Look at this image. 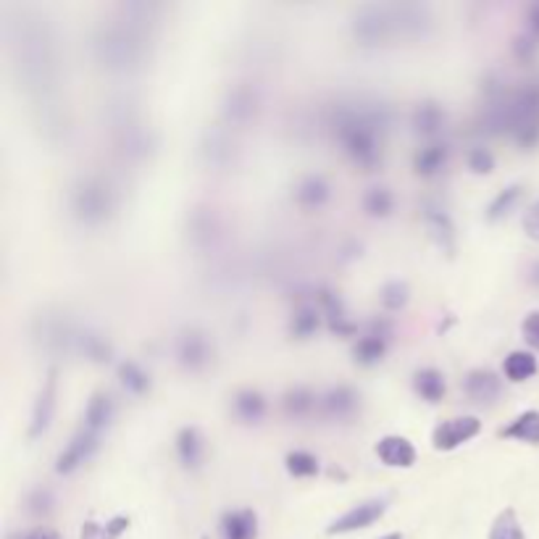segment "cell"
Returning <instances> with one entry per match:
<instances>
[{"mask_svg":"<svg viewBox=\"0 0 539 539\" xmlns=\"http://www.w3.org/2000/svg\"><path fill=\"white\" fill-rule=\"evenodd\" d=\"M3 37L13 76L32 103L34 124L45 139H61L67 132V113L58 98V42L50 22L22 8L5 13Z\"/></svg>","mask_w":539,"mask_h":539,"instance_id":"obj_1","label":"cell"},{"mask_svg":"<svg viewBox=\"0 0 539 539\" xmlns=\"http://www.w3.org/2000/svg\"><path fill=\"white\" fill-rule=\"evenodd\" d=\"M392 121H395L392 105L379 98H366V95L342 98L332 105V113H329V127L342 153L364 171L382 166V156H384L382 145Z\"/></svg>","mask_w":539,"mask_h":539,"instance_id":"obj_2","label":"cell"},{"mask_svg":"<svg viewBox=\"0 0 539 539\" xmlns=\"http://www.w3.org/2000/svg\"><path fill=\"white\" fill-rule=\"evenodd\" d=\"M150 34L121 22L119 16L93 34V56L111 74H135L148 61Z\"/></svg>","mask_w":539,"mask_h":539,"instance_id":"obj_3","label":"cell"},{"mask_svg":"<svg viewBox=\"0 0 539 539\" xmlns=\"http://www.w3.org/2000/svg\"><path fill=\"white\" fill-rule=\"evenodd\" d=\"M119 208V193L113 182L101 174L79 176L68 193V211L82 227H103L113 219Z\"/></svg>","mask_w":539,"mask_h":539,"instance_id":"obj_4","label":"cell"},{"mask_svg":"<svg viewBox=\"0 0 539 539\" xmlns=\"http://www.w3.org/2000/svg\"><path fill=\"white\" fill-rule=\"evenodd\" d=\"M105 119L113 132V145L124 158L145 161L148 156H153L156 135L150 132V127L142 124V116L137 111L135 101H130V98L111 101L105 108Z\"/></svg>","mask_w":539,"mask_h":539,"instance_id":"obj_5","label":"cell"},{"mask_svg":"<svg viewBox=\"0 0 539 539\" xmlns=\"http://www.w3.org/2000/svg\"><path fill=\"white\" fill-rule=\"evenodd\" d=\"M518 148L532 150L539 145V76L510 90V132Z\"/></svg>","mask_w":539,"mask_h":539,"instance_id":"obj_6","label":"cell"},{"mask_svg":"<svg viewBox=\"0 0 539 539\" xmlns=\"http://www.w3.org/2000/svg\"><path fill=\"white\" fill-rule=\"evenodd\" d=\"M79 327L58 308H42L32 319V339L48 355H71L76 353Z\"/></svg>","mask_w":539,"mask_h":539,"instance_id":"obj_7","label":"cell"},{"mask_svg":"<svg viewBox=\"0 0 539 539\" xmlns=\"http://www.w3.org/2000/svg\"><path fill=\"white\" fill-rule=\"evenodd\" d=\"M350 32L366 48L384 45V42L395 40L390 5L387 3H364V5H358L350 13Z\"/></svg>","mask_w":539,"mask_h":539,"instance_id":"obj_8","label":"cell"},{"mask_svg":"<svg viewBox=\"0 0 539 539\" xmlns=\"http://www.w3.org/2000/svg\"><path fill=\"white\" fill-rule=\"evenodd\" d=\"M390 5V16H392V30L395 37L403 40H424L435 30V13L432 5L427 3H387Z\"/></svg>","mask_w":539,"mask_h":539,"instance_id":"obj_9","label":"cell"},{"mask_svg":"<svg viewBox=\"0 0 539 539\" xmlns=\"http://www.w3.org/2000/svg\"><path fill=\"white\" fill-rule=\"evenodd\" d=\"M174 358L184 371H205L213 361V342L202 329L187 327L174 337Z\"/></svg>","mask_w":539,"mask_h":539,"instance_id":"obj_10","label":"cell"},{"mask_svg":"<svg viewBox=\"0 0 539 539\" xmlns=\"http://www.w3.org/2000/svg\"><path fill=\"white\" fill-rule=\"evenodd\" d=\"M261 108V93L250 82H237L221 101V116L229 127H245L258 116Z\"/></svg>","mask_w":539,"mask_h":539,"instance_id":"obj_11","label":"cell"},{"mask_svg":"<svg viewBox=\"0 0 539 539\" xmlns=\"http://www.w3.org/2000/svg\"><path fill=\"white\" fill-rule=\"evenodd\" d=\"M198 156L205 169H232L237 161V142L224 127H208L198 142Z\"/></svg>","mask_w":539,"mask_h":539,"instance_id":"obj_12","label":"cell"},{"mask_svg":"<svg viewBox=\"0 0 539 539\" xmlns=\"http://www.w3.org/2000/svg\"><path fill=\"white\" fill-rule=\"evenodd\" d=\"M56 405H58V373L56 371H48L37 398L32 403V416H30V429H27V437L40 439L53 424L56 418Z\"/></svg>","mask_w":539,"mask_h":539,"instance_id":"obj_13","label":"cell"},{"mask_svg":"<svg viewBox=\"0 0 539 539\" xmlns=\"http://www.w3.org/2000/svg\"><path fill=\"white\" fill-rule=\"evenodd\" d=\"M101 450V435L82 427L74 437L68 439V445L58 453L56 458V473L67 476V473H74L79 466H85L95 453Z\"/></svg>","mask_w":539,"mask_h":539,"instance_id":"obj_14","label":"cell"},{"mask_svg":"<svg viewBox=\"0 0 539 539\" xmlns=\"http://www.w3.org/2000/svg\"><path fill=\"white\" fill-rule=\"evenodd\" d=\"M313 301L319 305V310L324 313V319H327L332 335H337V337H353V335L361 332V327L350 319L347 305L339 298V292L329 290V287H316Z\"/></svg>","mask_w":539,"mask_h":539,"instance_id":"obj_15","label":"cell"},{"mask_svg":"<svg viewBox=\"0 0 539 539\" xmlns=\"http://www.w3.org/2000/svg\"><path fill=\"white\" fill-rule=\"evenodd\" d=\"M387 498H371L364 500L358 506H353L350 510H345L342 516H337L329 526H327V535H350V532H358V529H366L371 524H376L384 513H387Z\"/></svg>","mask_w":539,"mask_h":539,"instance_id":"obj_16","label":"cell"},{"mask_svg":"<svg viewBox=\"0 0 539 539\" xmlns=\"http://www.w3.org/2000/svg\"><path fill=\"white\" fill-rule=\"evenodd\" d=\"M481 432V421L476 416H458V418H447L435 427L432 432V447L439 453H450L458 450L461 445H466Z\"/></svg>","mask_w":539,"mask_h":539,"instance_id":"obj_17","label":"cell"},{"mask_svg":"<svg viewBox=\"0 0 539 539\" xmlns=\"http://www.w3.org/2000/svg\"><path fill=\"white\" fill-rule=\"evenodd\" d=\"M421 221H424L427 232L432 237V242L445 256L453 258L455 250H458V235H455V224H453L450 213L437 202H424L421 205Z\"/></svg>","mask_w":539,"mask_h":539,"instance_id":"obj_18","label":"cell"},{"mask_svg":"<svg viewBox=\"0 0 539 539\" xmlns=\"http://www.w3.org/2000/svg\"><path fill=\"white\" fill-rule=\"evenodd\" d=\"M221 232H224V224H221V216L213 208L198 205V208L190 211V216H187V237H190L195 250L216 247V242L221 239Z\"/></svg>","mask_w":539,"mask_h":539,"instance_id":"obj_19","label":"cell"},{"mask_svg":"<svg viewBox=\"0 0 539 539\" xmlns=\"http://www.w3.org/2000/svg\"><path fill=\"white\" fill-rule=\"evenodd\" d=\"M463 392L472 403L492 405L503 392V382L495 371L472 369L463 376Z\"/></svg>","mask_w":539,"mask_h":539,"instance_id":"obj_20","label":"cell"},{"mask_svg":"<svg viewBox=\"0 0 539 539\" xmlns=\"http://www.w3.org/2000/svg\"><path fill=\"white\" fill-rule=\"evenodd\" d=\"M292 198L305 211H319L332 198V184L324 174H305L303 179L295 184Z\"/></svg>","mask_w":539,"mask_h":539,"instance_id":"obj_21","label":"cell"},{"mask_svg":"<svg viewBox=\"0 0 539 539\" xmlns=\"http://www.w3.org/2000/svg\"><path fill=\"white\" fill-rule=\"evenodd\" d=\"M376 455L390 469H410L416 463V447L410 445V439L400 437V435H387L379 439Z\"/></svg>","mask_w":539,"mask_h":539,"instance_id":"obj_22","label":"cell"},{"mask_svg":"<svg viewBox=\"0 0 539 539\" xmlns=\"http://www.w3.org/2000/svg\"><path fill=\"white\" fill-rule=\"evenodd\" d=\"M358 405H361L358 392L347 384H337V387H332L321 395V413L329 416V418H337V421L353 418Z\"/></svg>","mask_w":539,"mask_h":539,"instance_id":"obj_23","label":"cell"},{"mask_svg":"<svg viewBox=\"0 0 539 539\" xmlns=\"http://www.w3.org/2000/svg\"><path fill=\"white\" fill-rule=\"evenodd\" d=\"M176 458L187 472H198L205 461V437L198 427H184L176 435Z\"/></svg>","mask_w":539,"mask_h":539,"instance_id":"obj_24","label":"cell"},{"mask_svg":"<svg viewBox=\"0 0 539 539\" xmlns=\"http://www.w3.org/2000/svg\"><path fill=\"white\" fill-rule=\"evenodd\" d=\"M447 124V113L437 101H421L416 103L413 113H410V127L413 132L421 137H437Z\"/></svg>","mask_w":539,"mask_h":539,"instance_id":"obj_25","label":"cell"},{"mask_svg":"<svg viewBox=\"0 0 539 539\" xmlns=\"http://www.w3.org/2000/svg\"><path fill=\"white\" fill-rule=\"evenodd\" d=\"M232 413H235L239 424L256 427V424H261L266 418L269 403H266V398L258 390H239L232 398Z\"/></svg>","mask_w":539,"mask_h":539,"instance_id":"obj_26","label":"cell"},{"mask_svg":"<svg viewBox=\"0 0 539 539\" xmlns=\"http://www.w3.org/2000/svg\"><path fill=\"white\" fill-rule=\"evenodd\" d=\"M221 537L224 539H258V513L250 508L227 510L221 516Z\"/></svg>","mask_w":539,"mask_h":539,"instance_id":"obj_27","label":"cell"},{"mask_svg":"<svg viewBox=\"0 0 539 539\" xmlns=\"http://www.w3.org/2000/svg\"><path fill=\"white\" fill-rule=\"evenodd\" d=\"M76 355L93 361V364H111L113 361V345L111 339L101 335L98 329L90 327H79L76 335Z\"/></svg>","mask_w":539,"mask_h":539,"instance_id":"obj_28","label":"cell"},{"mask_svg":"<svg viewBox=\"0 0 539 539\" xmlns=\"http://www.w3.org/2000/svg\"><path fill=\"white\" fill-rule=\"evenodd\" d=\"M113 416H116V400H113L111 392H103L101 390V392H95V395L87 400L82 427H87V429H93V432L103 435V432L111 427Z\"/></svg>","mask_w":539,"mask_h":539,"instance_id":"obj_29","label":"cell"},{"mask_svg":"<svg viewBox=\"0 0 539 539\" xmlns=\"http://www.w3.org/2000/svg\"><path fill=\"white\" fill-rule=\"evenodd\" d=\"M447 161H450V148L445 142H429V145H424V148L416 150V156H413V171L418 176H424V179H432V176H437V174L445 171Z\"/></svg>","mask_w":539,"mask_h":539,"instance_id":"obj_30","label":"cell"},{"mask_svg":"<svg viewBox=\"0 0 539 539\" xmlns=\"http://www.w3.org/2000/svg\"><path fill=\"white\" fill-rule=\"evenodd\" d=\"M413 390H416V395L421 398V400H427V403H439L442 398H445V392H447V382H445V373L437 369H432V366H427V369H418L413 373Z\"/></svg>","mask_w":539,"mask_h":539,"instance_id":"obj_31","label":"cell"},{"mask_svg":"<svg viewBox=\"0 0 539 539\" xmlns=\"http://www.w3.org/2000/svg\"><path fill=\"white\" fill-rule=\"evenodd\" d=\"M500 437L506 439H518V442H526V445H539V410H524L518 413L508 427L500 429Z\"/></svg>","mask_w":539,"mask_h":539,"instance_id":"obj_32","label":"cell"},{"mask_svg":"<svg viewBox=\"0 0 539 539\" xmlns=\"http://www.w3.org/2000/svg\"><path fill=\"white\" fill-rule=\"evenodd\" d=\"M387 347H390V339L364 332L361 337L355 339V345H353V361L358 366H376V364L384 361Z\"/></svg>","mask_w":539,"mask_h":539,"instance_id":"obj_33","label":"cell"},{"mask_svg":"<svg viewBox=\"0 0 539 539\" xmlns=\"http://www.w3.org/2000/svg\"><path fill=\"white\" fill-rule=\"evenodd\" d=\"M282 408H284V413H287L290 418H305V416H310L316 408H321V398H319L313 390H308V387H292V390L284 392Z\"/></svg>","mask_w":539,"mask_h":539,"instance_id":"obj_34","label":"cell"},{"mask_svg":"<svg viewBox=\"0 0 539 539\" xmlns=\"http://www.w3.org/2000/svg\"><path fill=\"white\" fill-rule=\"evenodd\" d=\"M321 310L319 305L303 303L295 308V313L290 316V335L295 339H308L316 335V329L321 327Z\"/></svg>","mask_w":539,"mask_h":539,"instance_id":"obj_35","label":"cell"},{"mask_svg":"<svg viewBox=\"0 0 539 539\" xmlns=\"http://www.w3.org/2000/svg\"><path fill=\"white\" fill-rule=\"evenodd\" d=\"M537 358L532 353H526V350H513L503 361V373H506L508 382H513V384H521V382L532 379L537 373Z\"/></svg>","mask_w":539,"mask_h":539,"instance_id":"obj_36","label":"cell"},{"mask_svg":"<svg viewBox=\"0 0 539 539\" xmlns=\"http://www.w3.org/2000/svg\"><path fill=\"white\" fill-rule=\"evenodd\" d=\"M521 198H524V187L521 184H508L506 190H500L492 201H490V205H487V211H484V216H487V221H503L506 216H510L513 213V208L521 202Z\"/></svg>","mask_w":539,"mask_h":539,"instance_id":"obj_37","label":"cell"},{"mask_svg":"<svg viewBox=\"0 0 539 539\" xmlns=\"http://www.w3.org/2000/svg\"><path fill=\"white\" fill-rule=\"evenodd\" d=\"M361 205H364V211L369 213L371 219H387V216L395 211V195H392L390 187L373 184V187H369V190L364 193Z\"/></svg>","mask_w":539,"mask_h":539,"instance_id":"obj_38","label":"cell"},{"mask_svg":"<svg viewBox=\"0 0 539 539\" xmlns=\"http://www.w3.org/2000/svg\"><path fill=\"white\" fill-rule=\"evenodd\" d=\"M119 382H121V387L130 392V395H148L150 392V373L142 369L137 361H121L119 364Z\"/></svg>","mask_w":539,"mask_h":539,"instance_id":"obj_39","label":"cell"},{"mask_svg":"<svg viewBox=\"0 0 539 539\" xmlns=\"http://www.w3.org/2000/svg\"><path fill=\"white\" fill-rule=\"evenodd\" d=\"M284 469L295 479H308V476L319 473V458L313 453H308V450H292L284 458Z\"/></svg>","mask_w":539,"mask_h":539,"instance_id":"obj_40","label":"cell"},{"mask_svg":"<svg viewBox=\"0 0 539 539\" xmlns=\"http://www.w3.org/2000/svg\"><path fill=\"white\" fill-rule=\"evenodd\" d=\"M487 539H526V535H524V529H521L518 516H516L513 508H506V510L495 518V524H492L490 537Z\"/></svg>","mask_w":539,"mask_h":539,"instance_id":"obj_41","label":"cell"},{"mask_svg":"<svg viewBox=\"0 0 539 539\" xmlns=\"http://www.w3.org/2000/svg\"><path fill=\"white\" fill-rule=\"evenodd\" d=\"M379 301L387 310H403L408 301H410V287L403 279H392L379 290Z\"/></svg>","mask_w":539,"mask_h":539,"instance_id":"obj_42","label":"cell"},{"mask_svg":"<svg viewBox=\"0 0 539 539\" xmlns=\"http://www.w3.org/2000/svg\"><path fill=\"white\" fill-rule=\"evenodd\" d=\"M24 506H27V513H32V516H48L56 506V495H53L50 487L40 484V487H34V490L27 492Z\"/></svg>","mask_w":539,"mask_h":539,"instance_id":"obj_43","label":"cell"},{"mask_svg":"<svg viewBox=\"0 0 539 539\" xmlns=\"http://www.w3.org/2000/svg\"><path fill=\"white\" fill-rule=\"evenodd\" d=\"M466 164H469V169L473 174H492L495 171V156H492L490 148L473 145V148H469V153H466Z\"/></svg>","mask_w":539,"mask_h":539,"instance_id":"obj_44","label":"cell"},{"mask_svg":"<svg viewBox=\"0 0 539 539\" xmlns=\"http://www.w3.org/2000/svg\"><path fill=\"white\" fill-rule=\"evenodd\" d=\"M537 37L535 34H521V37H516L513 40V53H516V58L518 61H524V64H529V61H535V56H537Z\"/></svg>","mask_w":539,"mask_h":539,"instance_id":"obj_45","label":"cell"},{"mask_svg":"<svg viewBox=\"0 0 539 539\" xmlns=\"http://www.w3.org/2000/svg\"><path fill=\"white\" fill-rule=\"evenodd\" d=\"M521 335H524L529 347L539 350V310L526 313V319L521 321Z\"/></svg>","mask_w":539,"mask_h":539,"instance_id":"obj_46","label":"cell"},{"mask_svg":"<svg viewBox=\"0 0 539 539\" xmlns=\"http://www.w3.org/2000/svg\"><path fill=\"white\" fill-rule=\"evenodd\" d=\"M132 518L130 516H113L105 526H103V539H119L130 529Z\"/></svg>","mask_w":539,"mask_h":539,"instance_id":"obj_47","label":"cell"},{"mask_svg":"<svg viewBox=\"0 0 539 539\" xmlns=\"http://www.w3.org/2000/svg\"><path fill=\"white\" fill-rule=\"evenodd\" d=\"M524 232L529 239L539 242V201L535 205H529V211L524 213Z\"/></svg>","mask_w":539,"mask_h":539,"instance_id":"obj_48","label":"cell"},{"mask_svg":"<svg viewBox=\"0 0 539 539\" xmlns=\"http://www.w3.org/2000/svg\"><path fill=\"white\" fill-rule=\"evenodd\" d=\"M79 539H103V526L95 524V521H85L82 532H79Z\"/></svg>","mask_w":539,"mask_h":539,"instance_id":"obj_49","label":"cell"},{"mask_svg":"<svg viewBox=\"0 0 539 539\" xmlns=\"http://www.w3.org/2000/svg\"><path fill=\"white\" fill-rule=\"evenodd\" d=\"M22 539H61V535L56 529H48V526H37L32 532H27Z\"/></svg>","mask_w":539,"mask_h":539,"instance_id":"obj_50","label":"cell"},{"mask_svg":"<svg viewBox=\"0 0 539 539\" xmlns=\"http://www.w3.org/2000/svg\"><path fill=\"white\" fill-rule=\"evenodd\" d=\"M526 24H529L532 34L539 37V3H532V5H529V11H526Z\"/></svg>","mask_w":539,"mask_h":539,"instance_id":"obj_51","label":"cell"},{"mask_svg":"<svg viewBox=\"0 0 539 539\" xmlns=\"http://www.w3.org/2000/svg\"><path fill=\"white\" fill-rule=\"evenodd\" d=\"M526 276H529V284H535L539 290V261H535V264L529 266V274H526Z\"/></svg>","mask_w":539,"mask_h":539,"instance_id":"obj_52","label":"cell"},{"mask_svg":"<svg viewBox=\"0 0 539 539\" xmlns=\"http://www.w3.org/2000/svg\"><path fill=\"white\" fill-rule=\"evenodd\" d=\"M379 539H403V535H398V532H392V535H384V537Z\"/></svg>","mask_w":539,"mask_h":539,"instance_id":"obj_53","label":"cell"},{"mask_svg":"<svg viewBox=\"0 0 539 539\" xmlns=\"http://www.w3.org/2000/svg\"><path fill=\"white\" fill-rule=\"evenodd\" d=\"M202 539H205V537H202Z\"/></svg>","mask_w":539,"mask_h":539,"instance_id":"obj_54","label":"cell"}]
</instances>
